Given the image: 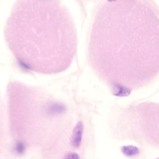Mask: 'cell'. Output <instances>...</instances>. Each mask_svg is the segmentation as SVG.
Instances as JSON below:
<instances>
[{
	"instance_id": "1",
	"label": "cell",
	"mask_w": 159,
	"mask_h": 159,
	"mask_svg": "<svg viewBox=\"0 0 159 159\" xmlns=\"http://www.w3.org/2000/svg\"><path fill=\"white\" fill-rule=\"evenodd\" d=\"M28 3L31 10L27 11L29 14L18 13L16 19H14L15 25L25 29L23 30V35H26L25 42L35 38L27 50L30 49L31 54L35 50L33 56L36 55V60L37 56L41 55V60L44 61L45 55L46 62L50 61L52 72H55L52 63L55 59L58 65L57 61L60 60L65 68L70 63L63 57L65 55L71 61L76 47L75 30L67 10L54 1H30Z\"/></svg>"
},
{
	"instance_id": "2",
	"label": "cell",
	"mask_w": 159,
	"mask_h": 159,
	"mask_svg": "<svg viewBox=\"0 0 159 159\" xmlns=\"http://www.w3.org/2000/svg\"><path fill=\"white\" fill-rule=\"evenodd\" d=\"M83 131V124L79 122L74 127L71 137V144L75 148H78L81 143Z\"/></svg>"
},
{
	"instance_id": "3",
	"label": "cell",
	"mask_w": 159,
	"mask_h": 159,
	"mask_svg": "<svg viewBox=\"0 0 159 159\" xmlns=\"http://www.w3.org/2000/svg\"><path fill=\"white\" fill-rule=\"evenodd\" d=\"M122 153L127 157H134L139 153V149L134 145H125L121 148Z\"/></svg>"
},
{
	"instance_id": "4",
	"label": "cell",
	"mask_w": 159,
	"mask_h": 159,
	"mask_svg": "<svg viewBox=\"0 0 159 159\" xmlns=\"http://www.w3.org/2000/svg\"><path fill=\"white\" fill-rule=\"evenodd\" d=\"M63 159H80V156L73 152H70L66 153L63 158Z\"/></svg>"
},
{
	"instance_id": "5",
	"label": "cell",
	"mask_w": 159,
	"mask_h": 159,
	"mask_svg": "<svg viewBox=\"0 0 159 159\" xmlns=\"http://www.w3.org/2000/svg\"><path fill=\"white\" fill-rule=\"evenodd\" d=\"M156 159H158V158H156Z\"/></svg>"
}]
</instances>
